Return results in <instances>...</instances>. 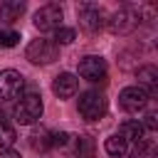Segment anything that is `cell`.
<instances>
[{
  "mask_svg": "<svg viewBox=\"0 0 158 158\" xmlns=\"http://www.w3.org/2000/svg\"><path fill=\"white\" fill-rule=\"evenodd\" d=\"M42 111H44V106H42V96L37 94V91H27V94H22L20 96V101L15 104V121L17 123H22V126H27V123H35L40 116H42Z\"/></svg>",
  "mask_w": 158,
  "mask_h": 158,
  "instance_id": "1",
  "label": "cell"
},
{
  "mask_svg": "<svg viewBox=\"0 0 158 158\" xmlns=\"http://www.w3.org/2000/svg\"><path fill=\"white\" fill-rule=\"evenodd\" d=\"M79 114L86 121H99L106 114V96L101 91H84L79 96Z\"/></svg>",
  "mask_w": 158,
  "mask_h": 158,
  "instance_id": "2",
  "label": "cell"
},
{
  "mask_svg": "<svg viewBox=\"0 0 158 158\" xmlns=\"http://www.w3.org/2000/svg\"><path fill=\"white\" fill-rule=\"evenodd\" d=\"M25 57L32 64H52L54 59H59V47L52 40H32L27 44Z\"/></svg>",
  "mask_w": 158,
  "mask_h": 158,
  "instance_id": "3",
  "label": "cell"
},
{
  "mask_svg": "<svg viewBox=\"0 0 158 158\" xmlns=\"http://www.w3.org/2000/svg\"><path fill=\"white\" fill-rule=\"evenodd\" d=\"M62 17H64V10L57 5V2H49V5H42L37 12H35V27L42 30V32H49V30H59L62 27Z\"/></svg>",
  "mask_w": 158,
  "mask_h": 158,
  "instance_id": "4",
  "label": "cell"
},
{
  "mask_svg": "<svg viewBox=\"0 0 158 158\" xmlns=\"http://www.w3.org/2000/svg\"><path fill=\"white\" fill-rule=\"evenodd\" d=\"M79 77H84L86 81H94V84H104L109 79V72H106V62L96 54H89L79 62Z\"/></svg>",
  "mask_w": 158,
  "mask_h": 158,
  "instance_id": "5",
  "label": "cell"
},
{
  "mask_svg": "<svg viewBox=\"0 0 158 158\" xmlns=\"http://www.w3.org/2000/svg\"><path fill=\"white\" fill-rule=\"evenodd\" d=\"M138 20H141V15H138L136 10H131V7H118V10L111 15V20H109V30H111L114 35H128V32L136 30Z\"/></svg>",
  "mask_w": 158,
  "mask_h": 158,
  "instance_id": "6",
  "label": "cell"
},
{
  "mask_svg": "<svg viewBox=\"0 0 158 158\" xmlns=\"http://www.w3.org/2000/svg\"><path fill=\"white\" fill-rule=\"evenodd\" d=\"M25 89V77L17 69L0 72V99H17Z\"/></svg>",
  "mask_w": 158,
  "mask_h": 158,
  "instance_id": "7",
  "label": "cell"
},
{
  "mask_svg": "<svg viewBox=\"0 0 158 158\" xmlns=\"http://www.w3.org/2000/svg\"><path fill=\"white\" fill-rule=\"evenodd\" d=\"M148 99H151V96H148L141 86H126V89L118 94V104H121V109L128 111V114L143 111L146 104H148Z\"/></svg>",
  "mask_w": 158,
  "mask_h": 158,
  "instance_id": "8",
  "label": "cell"
},
{
  "mask_svg": "<svg viewBox=\"0 0 158 158\" xmlns=\"http://www.w3.org/2000/svg\"><path fill=\"white\" fill-rule=\"evenodd\" d=\"M77 15H79V25L86 30V32H99L101 27H104V12H101V7H96V5H81L79 10H77Z\"/></svg>",
  "mask_w": 158,
  "mask_h": 158,
  "instance_id": "9",
  "label": "cell"
},
{
  "mask_svg": "<svg viewBox=\"0 0 158 158\" xmlns=\"http://www.w3.org/2000/svg\"><path fill=\"white\" fill-rule=\"evenodd\" d=\"M77 86H79L77 77L69 74V72H62V74L54 77V81H52V91H54L59 99H69V96H74V94H77Z\"/></svg>",
  "mask_w": 158,
  "mask_h": 158,
  "instance_id": "10",
  "label": "cell"
},
{
  "mask_svg": "<svg viewBox=\"0 0 158 158\" xmlns=\"http://www.w3.org/2000/svg\"><path fill=\"white\" fill-rule=\"evenodd\" d=\"M138 86H141L148 96L156 94V89H158V69H156L153 64H146V67L138 69Z\"/></svg>",
  "mask_w": 158,
  "mask_h": 158,
  "instance_id": "11",
  "label": "cell"
},
{
  "mask_svg": "<svg viewBox=\"0 0 158 158\" xmlns=\"http://www.w3.org/2000/svg\"><path fill=\"white\" fill-rule=\"evenodd\" d=\"M25 12V2L22 0H7L0 5V20L2 22H15L20 20V15Z\"/></svg>",
  "mask_w": 158,
  "mask_h": 158,
  "instance_id": "12",
  "label": "cell"
},
{
  "mask_svg": "<svg viewBox=\"0 0 158 158\" xmlns=\"http://www.w3.org/2000/svg\"><path fill=\"white\" fill-rule=\"evenodd\" d=\"M126 141H136V143H146V128L141 126V121H126L118 131Z\"/></svg>",
  "mask_w": 158,
  "mask_h": 158,
  "instance_id": "13",
  "label": "cell"
},
{
  "mask_svg": "<svg viewBox=\"0 0 158 158\" xmlns=\"http://www.w3.org/2000/svg\"><path fill=\"white\" fill-rule=\"evenodd\" d=\"M104 148H106L109 156H126V151H128V141H126L121 133H111V136L106 138Z\"/></svg>",
  "mask_w": 158,
  "mask_h": 158,
  "instance_id": "14",
  "label": "cell"
},
{
  "mask_svg": "<svg viewBox=\"0 0 158 158\" xmlns=\"http://www.w3.org/2000/svg\"><path fill=\"white\" fill-rule=\"evenodd\" d=\"M30 146L35 148V151H47V148H52V133L49 131H35L32 136H30Z\"/></svg>",
  "mask_w": 158,
  "mask_h": 158,
  "instance_id": "15",
  "label": "cell"
},
{
  "mask_svg": "<svg viewBox=\"0 0 158 158\" xmlns=\"http://www.w3.org/2000/svg\"><path fill=\"white\" fill-rule=\"evenodd\" d=\"M15 141H17L15 128H12V126H7V123H0V151H2V148H10Z\"/></svg>",
  "mask_w": 158,
  "mask_h": 158,
  "instance_id": "16",
  "label": "cell"
},
{
  "mask_svg": "<svg viewBox=\"0 0 158 158\" xmlns=\"http://www.w3.org/2000/svg\"><path fill=\"white\" fill-rule=\"evenodd\" d=\"M91 148H94V143H91V138H89V136H79V138H77L74 151H77V156H79V158H89Z\"/></svg>",
  "mask_w": 158,
  "mask_h": 158,
  "instance_id": "17",
  "label": "cell"
},
{
  "mask_svg": "<svg viewBox=\"0 0 158 158\" xmlns=\"http://www.w3.org/2000/svg\"><path fill=\"white\" fill-rule=\"evenodd\" d=\"M69 42H74V30L72 27H59V30H54V44L59 47V44H69Z\"/></svg>",
  "mask_w": 158,
  "mask_h": 158,
  "instance_id": "18",
  "label": "cell"
},
{
  "mask_svg": "<svg viewBox=\"0 0 158 158\" xmlns=\"http://www.w3.org/2000/svg\"><path fill=\"white\" fill-rule=\"evenodd\" d=\"M17 42H20V32H15V30L0 32V47H15Z\"/></svg>",
  "mask_w": 158,
  "mask_h": 158,
  "instance_id": "19",
  "label": "cell"
},
{
  "mask_svg": "<svg viewBox=\"0 0 158 158\" xmlns=\"http://www.w3.org/2000/svg\"><path fill=\"white\" fill-rule=\"evenodd\" d=\"M128 158H153V153H151L148 143H136V148L128 153Z\"/></svg>",
  "mask_w": 158,
  "mask_h": 158,
  "instance_id": "20",
  "label": "cell"
},
{
  "mask_svg": "<svg viewBox=\"0 0 158 158\" xmlns=\"http://www.w3.org/2000/svg\"><path fill=\"white\" fill-rule=\"evenodd\" d=\"M67 141H69V133H67V131L52 133V146H67Z\"/></svg>",
  "mask_w": 158,
  "mask_h": 158,
  "instance_id": "21",
  "label": "cell"
},
{
  "mask_svg": "<svg viewBox=\"0 0 158 158\" xmlns=\"http://www.w3.org/2000/svg\"><path fill=\"white\" fill-rule=\"evenodd\" d=\"M156 118H158L156 114H148V116L143 118V123H141V126H143L146 131H156V126H158V121H156Z\"/></svg>",
  "mask_w": 158,
  "mask_h": 158,
  "instance_id": "22",
  "label": "cell"
},
{
  "mask_svg": "<svg viewBox=\"0 0 158 158\" xmlns=\"http://www.w3.org/2000/svg\"><path fill=\"white\" fill-rule=\"evenodd\" d=\"M0 158H20V153L12 151V148H2V151H0Z\"/></svg>",
  "mask_w": 158,
  "mask_h": 158,
  "instance_id": "23",
  "label": "cell"
},
{
  "mask_svg": "<svg viewBox=\"0 0 158 158\" xmlns=\"http://www.w3.org/2000/svg\"><path fill=\"white\" fill-rule=\"evenodd\" d=\"M0 123H5V114L2 111H0Z\"/></svg>",
  "mask_w": 158,
  "mask_h": 158,
  "instance_id": "24",
  "label": "cell"
}]
</instances>
